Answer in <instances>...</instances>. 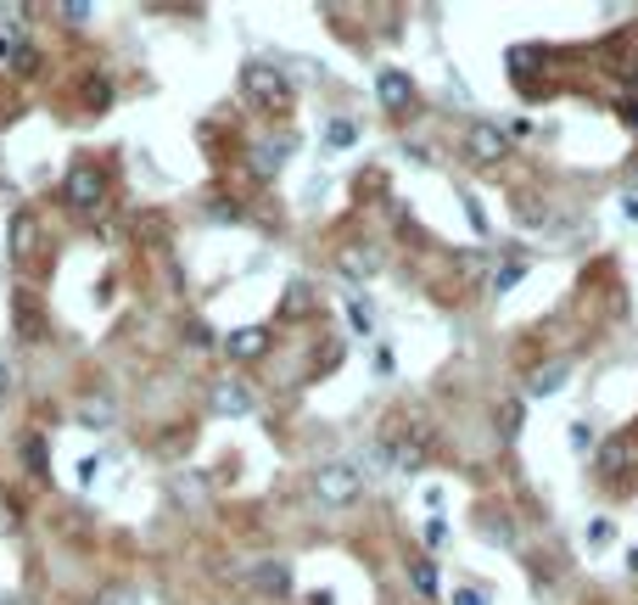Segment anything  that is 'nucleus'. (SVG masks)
I'll list each match as a JSON object with an SVG mask.
<instances>
[{
  "label": "nucleus",
  "mask_w": 638,
  "mask_h": 605,
  "mask_svg": "<svg viewBox=\"0 0 638 605\" xmlns=\"http://www.w3.org/2000/svg\"><path fill=\"white\" fill-rule=\"evenodd\" d=\"M309 488H314V499L325 510H353L364 499V472L348 465V459H330V465H320V472L309 477Z\"/></svg>",
  "instance_id": "f257e3e1"
},
{
  "label": "nucleus",
  "mask_w": 638,
  "mask_h": 605,
  "mask_svg": "<svg viewBox=\"0 0 638 605\" xmlns=\"http://www.w3.org/2000/svg\"><path fill=\"white\" fill-rule=\"evenodd\" d=\"M241 96H247L258 113H269V118L291 113V84H286V73L269 68V62H247V68H241Z\"/></svg>",
  "instance_id": "f03ea898"
},
{
  "label": "nucleus",
  "mask_w": 638,
  "mask_h": 605,
  "mask_svg": "<svg viewBox=\"0 0 638 605\" xmlns=\"http://www.w3.org/2000/svg\"><path fill=\"white\" fill-rule=\"evenodd\" d=\"M62 202H68L73 213H95V208L107 202V174L79 158V163L62 174Z\"/></svg>",
  "instance_id": "7ed1b4c3"
},
{
  "label": "nucleus",
  "mask_w": 638,
  "mask_h": 605,
  "mask_svg": "<svg viewBox=\"0 0 638 605\" xmlns=\"http://www.w3.org/2000/svg\"><path fill=\"white\" fill-rule=\"evenodd\" d=\"M465 158H471V163H482V168L510 163V135H504V124L476 118V124L465 129Z\"/></svg>",
  "instance_id": "20e7f679"
},
{
  "label": "nucleus",
  "mask_w": 638,
  "mask_h": 605,
  "mask_svg": "<svg viewBox=\"0 0 638 605\" xmlns=\"http://www.w3.org/2000/svg\"><path fill=\"white\" fill-rule=\"evenodd\" d=\"M375 102H381V113L404 118V113H415V102H420V84H415L404 68H386V73L375 79Z\"/></svg>",
  "instance_id": "39448f33"
},
{
  "label": "nucleus",
  "mask_w": 638,
  "mask_h": 605,
  "mask_svg": "<svg viewBox=\"0 0 638 605\" xmlns=\"http://www.w3.org/2000/svg\"><path fill=\"white\" fill-rule=\"evenodd\" d=\"M426 459H431V443H426V432H420V427L386 443V465H392V472H420Z\"/></svg>",
  "instance_id": "423d86ee"
},
{
  "label": "nucleus",
  "mask_w": 638,
  "mask_h": 605,
  "mask_svg": "<svg viewBox=\"0 0 638 605\" xmlns=\"http://www.w3.org/2000/svg\"><path fill=\"white\" fill-rule=\"evenodd\" d=\"M594 465L605 477H633L638 472V443L633 438H605V449L594 454Z\"/></svg>",
  "instance_id": "0eeeda50"
},
{
  "label": "nucleus",
  "mask_w": 638,
  "mask_h": 605,
  "mask_svg": "<svg viewBox=\"0 0 638 605\" xmlns=\"http://www.w3.org/2000/svg\"><path fill=\"white\" fill-rule=\"evenodd\" d=\"M571 382V359H555V364H537L532 376H526V404H537V398H555L560 387Z\"/></svg>",
  "instance_id": "6e6552de"
},
{
  "label": "nucleus",
  "mask_w": 638,
  "mask_h": 605,
  "mask_svg": "<svg viewBox=\"0 0 638 605\" xmlns=\"http://www.w3.org/2000/svg\"><path fill=\"white\" fill-rule=\"evenodd\" d=\"M247 583H253L258 594H269V600H286V594H291V567H286V561H258V567L247 572Z\"/></svg>",
  "instance_id": "1a4fd4ad"
},
{
  "label": "nucleus",
  "mask_w": 638,
  "mask_h": 605,
  "mask_svg": "<svg viewBox=\"0 0 638 605\" xmlns=\"http://www.w3.org/2000/svg\"><path fill=\"white\" fill-rule=\"evenodd\" d=\"M224 353L230 359H264L269 353V331H264V325H241V331L224 337Z\"/></svg>",
  "instance_id": "9d476101"
},
{
  "label": "nucleus",
  "mask_w": 638,
  "mask_h": 605,
  "mask_svg": "<svg viewBox=\"0 0 638 605\" xmlns=\"http://www.w3.org/2000/svg\"><path fill=\"white\" fill-rule=\"evenodd\" d=\"M213 409H219V415H253L258 398H253L247 382H219V387H213Z\"/></svg>",
  "instance_id": "9b49d317"
},
{
  "label": "nucleus",
  "mask_w": 638,
  "mask_h": 605,
  "mask_svg": "<svg viewBox=\"0 0 638 605\" xmlns=\"http://www.w3.org/2000/svg\"><path fill=\"white\" fill-rule=\"evenodd\" d=\"M409 583H415L420 600H437V594H443V572H437L431 555H415V561H409Z\"/></svg>",
  "instance_id": "f8f14e48"
},
{
  "label": "nucleus",
  "mask_w": 638,
  "mask_h": 605,
  "mask_svg": "<svg viewBox=\"0 0 638 605\" xmlns=\"http://www.w3.org/2000/svg\"><path fill=\"white\" fill-rule=\"evenodd\" d=\"M476 527H482V538L494 544V549H510L515 544V527H510V516H499V510H482L476 504Z\"/></svg>",
  "instance_id": "ddd939ff"
},
{
  "label": "nucleus",
  "mask_w": 638,
  "mask_h": 605,
  "mask_svg": "<svg viewBox=\"0 0 638 605\" xmlns=\"http://www.w3.org/2000/svg\"><path fill=\"white\" fill-rule=\"evenodd\" d=\"M325 147H330V152L359 147V124H353V118H330V124H325Z\"/></svg>",
  "instance_id": "4468645a"
},
{
  "label": "nucleus",
  "mask_w": 638,
  "mask_h": 605,
  "mask_svg": "<svg viewBox=\"0 0 638 605\" xmlns=\"http://www.w3.org/2000/svg\"><path fill=\"white\" fill-rule=\"evenodd\" d=\"M375 269H381V264H375L370 247H348V253H341V275H353V281H370Z\"/></svg>",
  "instance_id": "2eb2a0df"
},
{
  "label": "nucleus",
  "mask_w": 638,
  "mask_h": 605,
  "mask_svg": "<svg viewBox=\"0 0 638 605\" xmlns=\"http://www.w3.org/2000/svg\"><path fill=\"white\" fill-rule=\"evenodd\" d=\"M494 421H499V432H504V438H515V432H521V421H526V398H499Z\"/></svg>",
  "instance_id": "dca6fc26"
},
{
  "label": "nucleus",
  "mask_w": 638,
  "mask_h": 605,
  "mask_svg": "<svg viewBox=\"0 0 638 605\" xmlns=\"http://www.w3.org/2000/svg\"><path fill=\"white\" fill-rule=\"evenodd\" d=\"M611 544H616V522H611V516H594V522H588V549L605 555Z\"/></svg>",
  "instance_id": "f3484780"
},
{
  "label": "nucleus",
  "mask_w": 638,
  "mask_h": 605,
  "mask_svg": "<svg viewBox=\"0 0 638 605\" xmlns=\"http://www.w3.org/2000/svg\"><path fill=\"white\" fill-rule=\"evenodd\" d=\"M515 213H521V230H544V224H549V219H544L549 208L537 202V197H515Z\"/></svg>",
  "instance_id": "a211bd4d"
},
{
  "label": "nucleus",
  "mask_w": 638,
  "mask_h": 605,
  "mask_svg": "<svg viewBox=\"0 0 638 605\" xmlns=\"http://www.w3.org/2000/svg\"><path fill=\"white\" fill-rule=\"evenodd\" d=\"M79 415H84V427H95V432H102V427H113V421H118V409H113V404H102V398H90V404H84Z\"/></svg>",
  "instance_id": "6ab92c4d"
},
{
  "label": "nucleus",
  "mask_w": 638,
  "mask_h": 605,
  "mask_svg": "<svg viewBox=\"0 0 638 605\" xmlns=\"http://www.w3.org/2000/svg\"><path fill=\"white\" fill-rule=\"evenodd\" d=\"M566 443H571V454H594V427H588V421H571V427H566Z\"/></svg>",
  "instance_id": "aec40b11"
},
{
  "label": "nucleus",
  "mask_w": 638,
  "mask_h": 605,
  "mask_svg": "<svg viewBox=\"0 0 638 605\" xmlns=\"http://www.w3.org/2000/svg\"><path fill=\"white\" fill-rule=\"evenodd\" d=\"M23 465L34 477H45V438H23Z\"/></svg>",
  "instance_id": "412c9836"
},
{
  "label": "nucleus",
  "mask_w": 638,
  "mask_h": 605,
  "mask_svg": "<svg viewBox=\"0 0 638 605\" xmlns=\"http://www.w3.org/2000/svg\"><path fill=\"white\" fill-rule=\"evenodd\" d=\"M420 538H426V549H443V544H449V522H443V516H431V522L420 527Z\"/></svg>",
  "instance_id": "4be33fe9"
},
{
  "label": "nucleus",
  "mask_w": 638,
  "mask_h": 605,
  "mask_svg": "<svg viewBox=\"0 0 638 605\" xmlns=\"http://www.w3.org/2000/svg\"><path fill=\"white\" fill-rule=\"evenodd\" d=\"M454 605H494V594L471 583V589H460V594H454Z\"/></svg>",
  "instance_id": "5701e85b"
},
{
  "label": "nucleus",
  "mask_w": 638,
  "mask_h": 605,
  "mask_svg": "<svg viewBox=\"0 0 638 605\" xmlns=\"http://www.w3.org/2000/svg\"><path fill=\"white\" fill-rule=\"evenodd\" d=\"M348 309H353V314H348V319H353V331H370V325H375V319H370V309H364V303H348Z\"/></svg>",
  "instance_id": "b1692460"
},
{
  "label": "nucleus",
  "mask_w": 638,
  "mask_h": 605,
  "mask_svg": "<svg viewBox=\"0 0 638 605\" xmlns=\"http://www.w3.org/2000/svg\"><path fill=\"white\" fill-rule=\"evenodd\" d=\"M465 213H471V224H476V230H482V236H487V213L476 208V197H465Z\"/></svg>",
  "instance_id": "393cba45"
},
{
  "label": "nucleus",
  "mask_w": 638,
  "mask_h": 605,
  "mask_svg": "<svg viewBox=\"0 0 638 605\" xmlns=\"http://www.w3.org/2000/svg\"><path fill=\"white\" fill-rule=\"evenodd\" d=\"M521 275H526V269H521V264H510V269H504V275H499V292H510V287H515V281H521Z\"/></svg>",
  "instance_id": "a878e982"
},
{
  "label": "nucleus",
  "mask_w": 638,
  "mask_h": 605,
  "mask_svg": "<svg viewBox=\"0 0 638 605\" xmlns=\"http://www.w3.org/2000/svg\"><path fill=\"white\" fill-rule=\"evenodd\" d=\"M62 18H68V23H90L95 12H90V7H62Z\"/></svg>",
  "instance_id": "bb28decb"
},
{
  "label": "nucleus",
  "mask_w": 638,
  "mask_h": 605,
  "mask_svg": "<svg viewBox=\"0 0 638 605\" xmlns=\"http://www.w3.org/2000/svg\"><path fill=\"white\" fill-rule=\"evenodd\" d=\"M7 393H12V364L0 359V398H7Z\"/></svg>",
  "instance_id": "cd10ccee"
},
{
  "label": "nucleus",
  "mask_w": 638,
  "mask_h": 605,
  "mask_svg": "<svg viewBox=\"0 0 638 605\" xmlns=\"http://www.w3.org/2000/svg\"><path fill=\"white\" fill-rule=\"evenodd\" d=\"M0 605H34L28 594H7V600H0Z\"/></svg>",
  "instance_id": "c85d7f7f"
},
{
  "label": "nucleus",
  "mask_w": 638,
  "mask_h": 605,
  "mask_svg": "<svg viewBox=\"0 0 638 605\" xmlns=\"http://www.w3.org/2000/svg\"><path fill=\"white\" fill-rule=\"evenodd\" d=\"M622 118H627V124H638V102H627V107H622Z\"/></svg>",
  "instance_id": "c756f323"
}]
</instances>
